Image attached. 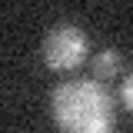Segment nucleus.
I'll list each match as a JSON object with an SVG mask.
<instances>
[{
	"label": "nucleus",
	"instance_id": "nucleus-1",
	"mask_svg": "<svg viewBox=\"0 0 133 133\" xmlns=\"http://www.w3.org/2000/svg\"><path fill=\"white\" fill-rule=\"evenodd\" d=\"M53 123L60 133H113L116 107L100 80H66L50 100Z\"/></svg>",
	"mask_w": 133,
	"mask_h": 133
},
{
	"label": "nucleus",
	"instance_id": "nucleus-2",
	"mask_svg": "<svg viewBox=\"0 0 133 133\" xmlns=\"http://www.w3.org/2000/svg\"><path fill=\"white\" fill-rule=\"evenodd\" d=\"M90 53V40L87 33L70 23V20H60L53 23L47 33H43V43H40V57L43 63L53 70V73H66V70H77V66L87 60Z\"/></svg>",
	"mask_w": 133,
	"mask_h": 133
},
{
	"label": "nucleus",
	"instance_id": "nucleus-3",
	"mask_svg": "<svg viewBox=\"0 0 133 133\" xmlns=\"http://www.w3.org/2000/svg\"><path fill=\"white\" fill-rule=\"evenodd\" d=\"M120 73V53L113 47H103L93 53V77L97 80H113Z\"/></svg>",
	"mask_w": 133,
	"mask_h": 133
},
{
	"label": "nucleus",
	"instance_id": "nucleus-4",
	"mask_svg": "<svg viewBox=\"0 0 133 133\" xmlns=\"http://www.w3.org/2000/svg\"><path fill=\"white\" fill-rule=\"evenodd\" d=\"M120 103L133 113V70L123 77V83H120Z\"/></svg>",
	"mask_w": 133,
	"mask_h": 133
}]
</instances>
